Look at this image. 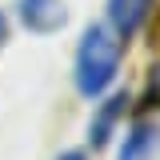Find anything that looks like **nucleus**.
Segmentation results:
<instances>
[{
  "label": "nucleus",
  "instance_id": "obj_1",
  "mask_svg": "<svg viewBox=\"0 0 160 160\" xmlns=\"http://www.w3.org/2000/svg\"><path fill=\"white\" fill-rule=\"evenodd\" d=\"M116 72H120V36L112 28L92 24L76 48V88L84 96H100V92H108Z\"/></svg>",
  "mask_w": 160,
  "mask_h": 160
},
{
  "label": "nucleus",
  "instance_id": "obj_3",
  "mask_svg": "<svg viewBox=\"0 0 160 160\" xmlns=\"http://www.w3.org/2000/svg\"><path fill=\"white\" fill-rule=\"evenodd\" d=\"M152 4L156 0H108V28L116 36H136L152 16Z\"/></svg>",
  "mask_w": 160,
  "mask_h": 160
},
{
  "label": "nucleus",
  "instance_id": "obj_8",
  "mask_svg": "<svg viewBox=\"0 0 160 160\" xmlns=\"http://www.w3.org/2000/svg\"><path fill=\"white\" fill-rule=\"evenodd\" d=\"M4 36H8V20H4V12H0V44H4Z\"/></svg>",
  "mask_w": 160,
  "mask_h": 160
},
{
  "label": "nucleus",
  "instance_id": "obj_2",
  "mask_svg": "<svg viewBox=\"0 0 160 160\" xmlns=\"http://www.w3.org/2000/svg\"><path fill=\"white\" fill-rule=\"evenodd\" d=\"M16 16L28 32H60L68 24V8L64 0H20Z\"/></svg>",
  "mask_w": 160,
  "mask_h": 160
},
{
  "label": "nucleus",
  "instance_id": "obj_4",
  "mask_svg": "<svg viewBox=\"0 0 160 160\" xmlns=\"http://www.w3.org/2000/svg\"><path fill=\"white\" fill-rule=\"evenodd\" d=\"M124 112H128V92H112V96L100 104L96 120H92V128H88V136H92L96 148H104V144L112 140V132H116V124H120Z\"/></svg>",
  "mask_w": 160,
  "mask_h": 160
},
{
  "label": "nucleus",
  "instance_id": "obj_7",
  "mask_svg": "<svg viewBox=\"0 0 160 160\" xmlns=\"http://www.w3.org/2000/svg\"><path fill=\"white\" fill-rule=\"evenodd\" d=\"M56 160H88V156H84L80 148H72V152H64V156H56Z\"/></svg>",
  "mask_w": 160,
  "mask_h": 160
},
{
  "label": "nucleus",
  "instance_id": "obj_6",
  "mask_svg": "<svg viewBox=\"0 0 160 160\" xmlns=\"http://www.w3.org/2000/svg\"><path fill=\"white\" fill-rule=\"evenodd\" d=\"M148 104L160 108V64L152 68V76H148Z\"/></svg>",
  "mask_w": 160,
  "mask_h": 160
},
{
  "label": "nucleus",
  "instance_id": "obj_5",
  "mask_svg": "<svg viewBox=\"0 0 160 160\" xmlns=\"http://www.w3.org/2000/svg\"><path fill=\"white\" fill-rule=\"evenodd\" d=\"M152 140H156V128H152V124H140V128H132V132H128V140H124V152H120V160H148Z\"/></svg>",
  "mask_w": 160,
  "mask_h": 160
}]
</instances>
